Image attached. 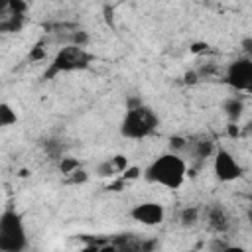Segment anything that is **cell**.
Masks as SVG:
<instances>
[{
	"mask_svg": "<svg viewBox=\"0 0 252 252\" xmlns=\"http://www.w3.org/2000/svg\"><path fill=\"white\" fill-rule=\"evenodd\" d=\"M28 246V232L20 213L6 209L0 217V250L2 252H24Z\"/></svg>",
	"mask_w": 252,
	"mask_h": 252,
	"instance_id": "obj_3",
	"label": "cell"
},
{
	"mask_svg": "<svg viewBox=\"0 0 252 252\" xmlns=\"http://www.w3.org/2000/svg\"><path fill=\"white\" fill-rule=\"evenodd\" d=\"M96 173H98L100 177H112V175H116V173H120V171H118V167H116L114 159L110 158V159H106V161H102V163L98 165Z\"/></svg>",
	"mask_w": 252,
	"mask_h": 252,
	"instance_id": "obj_11",
	"label": "cell"
},
{
	"mask_svg": "<svg viewBox=\"0 0 252 252\" xmlns=\"http://www.w3.org/2000/svg\"><path fill=\"white\" fill-rule=\"evenodd\" d=\"M244 51H246V57H248V59H252V39L244 41Z\"/></svg>",
	"mask_w": 252,
	"mask_h": 252,
	"instance_id": "obj_13",
	"label": "cell"
},
{
	"mask_svg": "<svg viewBox=\"0 0 252 252\" xmlns=\"http://www.w3.org/2000/svg\"><path fill=\"white\" fill-rule=\"evenodd\" d=\"M250 209H252V197H250Z\"/></svg>",
	"mask_w": 252,
	"mask_h": 252,
	"instance_id": "obj_15",
	"label": "cell"
},
{
	"mask_svg": "<svg viewBox=\"0 0 252 252\" xmlns=\"http://www.w3.org/2000/svg\"><path fill=\"white\" fill-rule=\"evenodd\" d=\"M224 83L238 93H252V59L232 61L224 73Z\"/></svg>",
	"mask_w": 252,
	"mask_h": 252,
	"instance_id": "obj_5",
	"label": "cell"
},
{
	"mask_svg": "<svg viewBox=\"0 0 252 252\" xmlns=\"http://www.w3.org/2000/svg\"><path fill=\"white\" fill-rule=\"evenodd\" d=\"M222 252H248V250L242 248V246H226Z\"/></svg>",
	"mask_w": 252,
	"mask_h": 252,
	"instance_id": "obj_14",
	"label": "cell"
},
{
	"mask_svg": "<svg viewBox=\"0 0 252 252\" xmlns=\"http://www.w3.org/2000/svg\"><path fill=\"white\" fill-rule=\"evenodd\" d=\"M93 55L77 43H67L63 45L51 59V65L45 73V77H55L59 73H75V71H83L91 65Z\"/></svg>",
	"mask_w": 252,
	"mask_h": 252,
	"instance_id": "obj_4",
	"label": "cell"
},
{
	"mask_svg": "<svg viewBox=\"0 0 252 252\" xmlns=\"http://www.w3.org/2000/svg\"><path fill=\"white\" fill-rule=\"evenodd\" d=\"M213 171H215L217 179L222 183H230L242 175L240 163L226 148H217V152L213 156Z\"/></svg>",
	"mask_w": 252,
	"mask_h": 252,
	"instance_id": "obj_6",
	"label": "cell"
},
{
	"mask_svg": "<svg viewBox=\"0 0 252 252\" xmlns=\"http://www.w3.org/2000/svg\"><path fill=\"white\" fill-rule=\"evenodd\" d=\"M130 217L134 220H138L140 224H144V226H156V224L163 222L165 209L158 201H144V203H138V205L132 207Z\"/></svg>",
	"mask_w": 252,
	"mask_h": 252,
	"instance_id": "obj_7",
	"label": "cell"
},
{
	"mask_svg": "<svg viewBox=\"0 0 252 252\" xmlns=\"http://www.w3.org/2000/svg\"><path fill=\"white\" fill-rule=\"evenodd\" d=\"M144 177L165 189H179L187 177V161L175 152L161 154L146 167Z\"/></svg>",
	"mask_w": 252,
	"mask_h": 252,
	"instance_id": "obj_1",
	"label": "cell"
},
{
	"mask_svg": "<svg viewBox=\"0 0 252 252\" xmlns=\"http://www.w3.org/2000/svg\"><path fill=\"white\" fill-rule=\"evenodd\" d=\"M197 217H199V209H185L181 215V220L187 224V222H195Z\"/></svg>",
	"mask_w": 252,
	"mask_h": 252,
	"instance_id": "obj_12",
	"label": "cell"
},
{
	"mask_svg": "<svg viewBox=\"0 0 252 252\" xmlns=\"http://www.w3.org/2000/svg\"><path fill=\"white\" fill-rule=\"evenodd\" d=\"M158 128L156 112L146 104H134L126 110L120 122V134L128 140H144Z\"/></svg>",
	"mask_w": 252,
	"mask_h": 252,
	"instance_id": "obj_2",
	"label": "cell"
},
{
	"mask_svg": "<svg viewBox=\"0 0 252 252\" xmlns=\"http://www.w3.org/2000/svg\"><path fill=\"white\" fill-rule=\"evenodd\" d=\"M16 110L8 104V102H2L0 104V126H12L16 124Z\"/></svg>",
	"mask_w": 252,
	"mask_h": 252,
	"instance_id": "obj_9",
	"label": "cell"
},
{
	"mask_svg": "<svg viewBox=\"0 0 252 252\" xmlns=\"http://www.w3.org/2000/svg\"><path fill=\"white\" fill-rule=\"evenodd\" d=\"M224 112L228 114L230 120H236V118L242 114V100H240V98H230V100H226Z\"/></svg>",
	"mask_w": 252,
	"mask_h": 252,
	"instance_id": "obj_10",
	"label": "cell"
},
{
	"mask_svg": "<svg viewBox=\"0 0 252 252\" xmlns=\"http://www.w3.org/2000/svg\"><path fill=\"white\" fill-rule=\"evenodd\" d=\"M205 219H207V224H209L213 230H217V232H224V230L230 226V217H228V213L224 211V207H220V205L209 207Z\"/></svg>",
	"mask_w": 252,
	"mask_h": 252,
	"instance_id": "obj_8",
	"label": "cell"
}]
</instances>
